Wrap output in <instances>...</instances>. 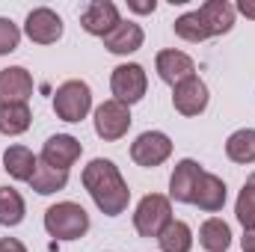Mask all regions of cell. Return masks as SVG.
Instances as JSON below:
<instances>
[{
  "label": "cell",
  "instance_id": "6da1fadb",
  "mask_svg": "<svg viewBox=\"0 0 255 252\" xmlns=\"http://www.w3.org/2000/svg\"><path fill=\"white\" fill-rule=\"evenodd\" d=\"M86 193L92 196L95 208L104 214V217H119L128 211V202H130V190H128L125 178L119 172V166L107 157H95L86 163L83 175H80Z\"/></svg>",
  "mask_w": 255,
  "mask_h": 252
},
{
  "label": "cell",
  "instance_id": "7a4b0ae2",
  "mask_svg": "<svg viewBox=\"0 0 255 252\" xmlns=\"http://www.w3.org/2000/svg\"><path fill=\"white\" fill-rule=\"evenodd\" d=\"M45 232L54 241H80L89 232V214L77 202H57L45 211Z\"/></svg>",
  "mask_w": 255,
  "mask_h": 252
},
{
  "label": "cell",
  "instance_id": "3957f363",
  "mask_svg": "<svg viewBox=\"0 0 255 252\" xmlns=\"http://www.w3.org/2000/svg\"><path fill=\"white\" fill-rule=\"evenodd\" d=\"M172 223V199L160 193H148L139 199L133 211V229L139 238H157Z\"/></svg>",
  "mask_w": 255,
  "mask_h": 252
},
{
  "label": "cell",
  "instance_id": "277c9868",
  "mask_svg": "<svg viewBox=\"0 0 255 252\" xmlns=\"http://www.w3.org/2000/svg\"><path fill=\"white\" fill-rule=\"evenodd\" d=\"M92 110V89L86 80H65L54 92V113L63 122H83Z\"/></svg>",
  "mask_w": 255,
  "mask_h": 252
},
{
  "label": "cell",
  "instance_id": "5b68a950",
  "mask_svg": "<svg viewBox=\"0 0 255 252\" xmlns=\"http://www.w3.org/2000/svg\"><path fill=\"white\" fill-rule=\"evenodd\" d=\"M145 89H148V77H145V68L139 63H122L113 68L110 74V92L116 101L122 104H136L145 98Z\"/></svg>",
  "mask_w": 255,
  "mask_h": 252
},
{
  "label": "cell",
  "instance_id": "8992f818",
  "mask_svg": "<svg viewBox=\"0 0 255 252\" xmlns=\"http://www.w3.org/2000/svg\"><path fill=\"white\" fill-rule=\"evenodd\" d=\"M169 154H172V139L163 130H142L130 142V160L136 166H145V169L166 163Z\"/></svg>",
  "mask_w": 255,
  "mask_h": 252
},
{
  "label": "cell",
  "instance_id": "52a82bcc",
  "mask_svg": "<svg viewBox=\"0 0 255 252\" xmlns=\"http://www.w3.org/2000/svg\"><path fill=\"white\" fill-rule=\"evenodd\" d=\"M128 127H130V107H128V104L116 101V98L98 104V110H95V133H98L104 142L122 139L128 133Z\"/></svg>",
  "mask_w": 255,
  "mask_h": 252
},
{
  "label": "cell",
  "instance_id": "ba28073f",
  "mask_svg": "<svg viewBox=\"0 0 255 252\" xmlns=\"http://www.w3.org/2000/svg\"><path fill=\"white\" fill-rule=\"evenodd\" d=\"M24 33H27V39L36 42V45H54V42L63 39V18H60L54 9H48V6H39V9H33V12L27 15Z\"/></svg>",
  "mask_w": 255,
  "mask_h": 252
},
{
  "label": "cell",
  "instance_id": "9c48e42d",
  "mask_svg": "<svg viewBox=\"0 0 255 252\" xmlns=\"http://www.w3.org/2000/svg\"><path fill=\"white\" fill-rule=\"evenodd\" d=\"M80 151H83V145H80L77 136H71V133H54V136L45 139L39 160H45V163L54 166V169L68 172V169L80 160Z\"/></svg>",
  "mask_w": 255,
  "mask_h": 252
},
{
  "label": "cell",
  "instance_id": "30bf717a",
  "mask_svg": "<svg viewBox=\"0 0 255 252\" xmlns=\"http://www.w3.org/2000/svg\"><path fill=\"white\" fill-rule=\"evenodd\" d=\"M122 24V18H119V9H116V3H110V0H92L86 9H83V15H80V27L89 33V36H110L116 27Z\"/></svg>",
  "mask_w": 255,
  "mask_h": 252
},
{
  "label": "cell",
  "instance_id": "8fae6325",
  "mask_svg": "<svg viewBox=\"0 0 255 252\" xmlns=\"http://www.w3.org/2000/svg\"><path fill=\"white\" fill-rule=\"evenodd\" d=\"M208 101H211L208 86H205V80L196 77V74L187 77V80H181V83L172 89V107H175L181 116H199V113H205Z\"/></svg>",
  "mask_w": 255,
  "mask_h": 252
},
{
  "label": "cell",
  "instance_id": "7c38bea8",
  "mask_svg": "<svg viewBox=\"0 0 255 252\" xmlns=\"http://www.w3.org/2000/svg\"><path fill=\"white\" fill-rule=\"evenodd\" d=\"M154 68H157V77L163 80V83H169L172 89L181 83V80H187L196 74V63H193L190 54H184V51H175V48H169V51H160L157 57H154Z\"/></svg>",
  "mask_w": 255,
  "mask_h": 252
},
{
  "label": "cell",
  "instance_id": "4fadbf2b",
  "mask_svg": "<svg viewBox=\"0 0 255 252\" xmlns=\"http://www.w3.org/2000/svg\"><path fill=\"white\" fill-rule=\"evenodd\" d=\"M33 95V77L24 65H9L0 71V104H27Z\"/></svg>",
  "mask_w": 255,
  "mask_h": 252
},
{
  "label": "cell",
  "instance_id": "5bb4252c",
  "mask_svg": "<svg viewBox=\"0 0 255 252\" xmlns=\"http://www.w3.org/2000/svg\"><path fill=\"white\" fill-rule=\"evenodd\" d=\"M202 166L193 160V157H184L175 163L172 175H169V199L181 202V205H193V193H196V184L202 178Z\"/></svg>",
  "mask_w": 255,
  "mask_h": 252
},
{
  "label": "cell",
  "instance_id": "9a60e30c",
  "mask_svg": "<svg viewBox=\"0 0 255 252\" xmlns=\"http://www.w3.org/2000/svg\"><path fill=\"white\" fill-rule=\"evenodd\" d=\"M226 196H229V187H226V181L220 175L202 172V178L196 184V193H193V205L199 211H205V214H217V211H223Z\"/></svg>",
  "mask_w": 255,
  "mask_h": 252
},
{
  "label": "cell",
  "instance_id": "2e32d148",
  "mask_svg": "<svg viewBox=\"0 0 255 252\" xmlns=\"http://www.w3.org/2000/svg\"><path fill=\"white\" fill-rule=\"evenodd\" d=\"M142 39H145V33H142V27L136 21H122L110 36H104V48L110 54L125 57V54H133V51L142 48Z\"/></svg>",
  "mask_w": 255,
  "mask_h": 252
},
{
  "label": "cell",
  "instance_id": "e0dca14e",
  "mask_svg": "<svg viewBox=\"0 0 255 252\" xmlns=\"http://www.w3.org/2000/svg\"><path fill=\"white\" fill-rule=\"evenodd\" d=\"M36 163L39 157L27 148V145H9L3 151V169L15 178V181H30L33 172H36Z\"/></svg>",
  "mask_w": 255,
  "mask_h": 252
},
{
  "label": "cell",
  "instance_id": "ac0fdd59",
  "mask_svg": "<svg viewBox=\"0 0 255 252\" xmlns=\"http://www.w3.org/2000/svg\"><path fill=\"white\" fill-rule=\"evenodd\" d=\"M199 12H202V18L208 24L211 36H223V33H229L235 27V6L226 3V0H208V3L199 6Z\"/></svg>",
  "mask_w": 255,
  "mask_h": 252
},
{
  "label": "cell",
  "instance_id": "d6986e66",
  "mask_svg": "<svg viewBox=\"0 0 255 252\" xmlns=\"http://www.w3.org/2000/svg\"><path fill=\"white\" fill-rule=\"evenodd\" d=\"M199 247L205 252H226L232 247V229H229V223L220 220V217L205 220L202 229H199Z\"/></svg>",
  "mask_w": 255,
  "mask_h": 252
},
{
  "label": "cell",
  "instance_id": "ffe728a7",
  "mask_svg": "<svg viewBox=\"0 0 255 252\" xmlns=\"http://www.w3.org/2000/svg\"><path fill=\"white\" fill-rule=\"evenodd\" d=\"M33 125V113L27 104H0V133L3 136H21Z\"/></svg>",
  "mask_w": 255,
  "mask_h": 252
},
{
  "label": "cell",
  "instance_id": "44dd1931",
  "mask_svg": "<svg viewBox=\"0 0 255 252\" xmlns=\"http://www.w3.org/2000/svg\"><path fill=\"white\" fill-rule=\"evenodd\" d=\"M27 184L36 190L39 196H51V193H60V190L68 187V172L54 169V166H48L45 160H39V163H36V172H33V178H30Z\"/></svg>",
  "mask_w": 255,
  "mask_h": 252
},
{
  "label": "cell",
  "instance_id": "7402d4cb",
  "mask_svg": "<svg viewBox=\"0 0 255 252\" xmlns=\"http://www.w3.org/2000/svg\"><path fill=\"white\" fill-rule=\"evenodd\" d=\"M226 154L232 163H255V127H241L226 139Z\"/></svg>",
  "mask_w": 255,
  "mask_h": 252
},
{
  "label": "cell",
  "instance_id": "603a6c76",
  "mask_svg": "<svg viewBox=\"0 0 255 252\" xmlns=\"http://www.w3.org/2000/svg\"><path fill=\"white\" fill-rule=\"evenodd\" d=\"M157 244H160V252H190L193 250L190 226L181 223V220H172V223L157 235Z\"/></svg>",
  "mask_w": 255,
  "mask_h": 252
},
{
  "label": "cell",
  "instance_id": "cb8c5ba5",
  "mask_svg": "<svg viewBox=\"0 0 255 252\" xmlns=\"http://www.w3.org/2000/svg\"><path fill=\"white\" fill-rule=\"evenodd\" d=\"M24 214H27L24 196L15 187H0V226L15 229L24 223Z\"/></svg>",
  "mask_w": 255,
  "mask_h": 252
},
{
  "label": "cell",
  "instance_id": "d4e9b609",
  "mask_svg": "<svg viewBox=\"0 0 255 252\" xmlns=\"http://www.w3.org/2000/svg\"><path fill=\"white\" fill-rule=\"evenodd\" d=\"M172 30H175V36H178V39L193 42V45H199V42L211 39V30H208V24H205V18H202V12H199V9L184 12L181 18H175Z\"/></svg>",
  "mask_w": 255,
  "mask_h": 252
},
{
  "label": "cell",
  "instance_id": "484cf974",
  "mask_svg": "<svg viewBox=\"0 0 255 252\" xmlns=\"http://www.w3.org/2000/svg\"><path fill=\"white\" fill-rule=\"evenodd\" d=\"M235 217H238V223L244 226V232H247V229H255V172L247 178L244 190L238 193Z\"/></svg>",
  "mask_w": 255,
  "mask_h": 252
},
{
  "label": "cell",
  "instance_id": "4316f807",
  "mask_svg": "<svg viewBox=\"0 0 255 252\" xmlns=\"http://www.w3.org/2000/svg\"><path fill=\"white\" fill-rule=\"evenodd\" d=\"M18 42H21V30H18V24H12L9 18H0V57L12 54V51L18 48Z\"/></svg>",
  "mask_w": 255,
  "mask_h": 252
},
{
  "label": "cell",
  "instance_id": "83f0119b",
  "mask_svg": "<svg viewBox=\"0 0 255 252\" xmlns=\"http://www.w3.org/2000/svg\"><path fill=\"white\" fill-rule=\"evenodd\" d=\"M0 252H27V247L18 238H0Z\"/></svg>",
  "mask_w": 255,
  "mask_h": 252
},
{
  "label": "cell",
  "instance_id": "f1b7e54d",
  "mask_svg": "<svg viewBox=\"0 0 255 252\" xmlns=\"http://www.w3.org/2000/svg\"><path fill=\"white\" fill-rule=\"evenodd\" d=\"M241 247H244V252H255V229H247V232H244Z\"/></svg>",
  "mask_w": 255,
  "mask_h": 252
},
{
  "label": "cell",
  "instance_id": "f546056e",
  "mask_svg": "<svg viewBox=\"0 0 255 252\" xmlns=\"http://www.w3.org/2000/svg\"><path fill=\"white\" fill-rule=\"evenodd\" d=\"M238 12L247 15V18H255V0H241L238 3Z\"/></svg>",
  "mask_w": 255,
  "mask_h": 252
},
{
  "label": "cell",
  "instance_id": "4dcf8cb0",
  "mask_svg": "<svg viewBox=\"0 0 255 252\" xmlns=\"http://www.w3.org/2000/svg\"><path fill=\"white\" fill-rule=\"evenodd\" d=\"M128 6H130L133 12H154V6H157V3H154V0H148V3H128Z\"/></svg>",
  "mask_w": 255,
  "mask_h": 252
}]
</instances>
